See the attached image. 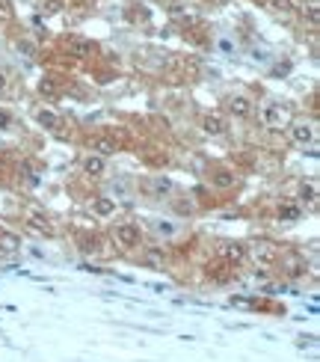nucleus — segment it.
<instances>
[{
  "label": "nucleus",
  "instance_id": "1",
  "mask_svg": "<svg viewBox=\"0 0 320 362\" xmlns=\"http://www.w3.org/2000/svg\"><path fill=\"white\" fill-rule=\"evenodd\" d=\"M261 122L267 125L270 131H282V128H288L294 122V107L291 104H285V101H270V104H264V110H261Z\"/></svg>",
  "mask_w": 320,
  "mask_h": 362
},
{
  "label": "nucleus",
  "instance_id": "2",
  "mask_svg": "<svg viewBox=\"0 0 320 362\" xmlns=\"http://www.w3.org/2000/svg\"><path fill=\"white\" fill-rule=\"evenodd\" d=\"M279 270H282V277H288V279H303L305 277V270H308V265H305V256H300V252H279Z\"/></svg>",
  "mask_w": 320,
  "mask_h": 362
},
{
  "label": "nucleus",
  "instance_id": "3",
  "mask_svg": "<svg viewBox=\"0 0 320 362\" xmlns=\"http://www.w3.org/2000/svg\"><path fill=\"white\" fill-rule=\"evenodd\" d=\"M279 244H273V240H255V244L246 247V256H252L264 268H276V261H279Z\"/></svg>",
  "mask_w": 320,
  "mask_h": 362
},
{
  "label": "nucleus",
  "instance_id": "4",
  "mask_svg": "<svg viewBox=\"0 0 320 362\" xmlns=\"http://www.w3.org/2000/svg\"><path fill=\"white\" fill-rule=\"evenodd\" d=\"M65 51L71 54V57H77V60H86V57H92L95 54V42L92 39H86V36H81V33H71V36H65Z\"/></svg>",
  "mask_w": 320,
  "mask_h": 362
},
{
  "label": "nucleus",
  "instance_id": "5",
  "mask_svg": "<svg viewBox=\"0 0 320 362\" xmlns=\"http://www.w3.org/2000/svg\"><path fill=\"white\" fill-rule=\"evenodd\" d=\"M113 240L119 247H125V249H134V247H140L142 232H140V226H134V223H119L113 229Z\"/></svg>",
  "mask_w": 320,
  "mask_h": 362
},
{
  "label": "nucleus",
  "instance_id": "6",
  "mask_svg": "<svg viewBox=\"0 0 320 362\" xmlns=\"http://www.w3.org/2000/svg\"><path fill=\"white\" fill-rule=\"evenodd\" d=\"M219 252V261H226V265H240V261L246 258V244H237V240H223V244L217 247Z\"/></svg>",
  "mask_w": 320,
  "mask_h": 362
},
{
  "label": "nucleus",
  "instance_id": "7",
  "mask_svg": "<svg viewBox=\"0 0 320 362\" xmlns=\"http://www.w3.org/2000/svg\"><path fill=\"white\" fill-rule=\"evenodd\" d=\"M288 128H291L294 142H300V146H308V142L317 140V128H314V122H308V119H294Z\"/></svg>",
  "mask_w": 320,
  "mask_h": 362
},
{
  "label": "nucleus",
  "instance_id": "8",
  "mask_svg": "<svg viewBox=\"0 0 320 362\" xmlns=\"http://www.w3.org/2000/svg\"><path fill=\"white\" fill-rule=\"evenodd\" d=\"M90 149H92V155H98V158L116 155V151H119V140L113 134H95L90 140Z\"/></svg>",
  "mask_w": 320,
  "mask_h": 362
},
{
  "label": "nucleus",
  "instance_id": "9",
  "mask_svg": "<svg viewBox=\"0 0 320 362\" xmlns=\"http://www.w3.org/2000/svg\"><path fill=\"white\" fill-rule=\"evenodd\" d=\"M226 110H228V116H235V119H246L252 113V101L246 95H228L226 98Z\"/></svg>",
  "mask_w": 320,
  "mask_h": 362
},
{
  "label": "nucleus",
  "instance_id": "10",
  "mask_svg": "<svg viewBox=\"0 0 320 362\" xmlns=\"http://www.w3.org/2000/svg\"><path fill=\"white\" fill-rule=\"evenodd\" d=\"M142 190L149 196H167V193H172V181L167 175H151V179L142 181Z\"/></svg>",
  "mask_w": 320,
  "mask_h": 362
},
{
  "label": "nucleus",
  "instance_id": "11",
  "mask_svg": "<svg viewBox=\"0 0 320 362\" xmlns=\"http://www.w3.org/2000/svg\"><path fill=\"white\" fill-rule=\"evenodd\" d=\"M276 217H279L282 223H296L303 217V205L300 202H282L276 208Z\"/></svg>",
  "mask_w": 320,
  "mask_h": 362
},
{
  "label": "nucleus",
  "instance_id": "12",
  "mask_svg": "<svg viewBox=\"0 0 320 362\" xmlns=\"http://www.w3.org/2000/svg\"><path fill=\"white\" fill-rule=\"evenodd\" d=\"M83 172L90 175V179H101V175L107 172V161H104V158H98V155H92V151H90V155L83 158Z\"/></svg>",
  "mask_w": 320,
  "mask_h": 362
},
{
  "label": "nucleus",
  "instance_id": "13",
  "mask_svg": "<svg viewBox=\"0 0 320 362\" xmlns=\"http://www.w3.org/2000/svg\"><path fill=\"white\" fill-rule=\"evenodd\" d=\"M21 249V238L15 232H6V229H0V256H15Z\"/></svg>",
  "mask_w": 320,
  "mask_h": 362
},
{
  "label": "nucleus",
  "instance_id": "14",
  "mask_svg": "<svg viewBox=\"0 0 320 362\" xmlns=\"http://www.w3.org/2000/svg\"><path fill=\"white\" fill-rule=\"evenodd\" d=\"M36 122L42 128H48V131H57L62 125V119H60V113H53L51 107H39V110H36Z\"/></svg>",
  "mask_w": 320,
  "mask_h": 362
},
{
  "label": "nucleus",
  "instance_id": "15",
  "mask_svg": "<svg viewBox=\"0 0 320 362\" xmlns=\"http://www.w3.org/2000/svg\"><path fill=\"white\" fill-rule=\"evenodd\" d=\"M211 184H214V188H219V190H228V188H235V184H237V175L231 170H214L211 172Z\"/></svg>",
  "mask_w": 320,
  "mask_h": 362
},
{
  "label": "nucleus",
  "instance_id": "16",
  "mask_svg": "<svg viewBox=\"0 0 320 362\" xmlns=\"http://www.w3.org/2000/svg\"><path fill=\"white\" fill-rule=\"evenodd\" d=\"M27 226H30V229H36V232H42V235H48V238H53V235H57V229H53V223L48 220L45 214H30Z\"/></svg>",
  "mask_w": 320,
  "mask_h": 362
},
{
  "label": "nucleus",
  "instance_id": "17",
  "mask_svg": "<svg viewBox=\"0 0 320 362\" xmlns=\"http://www.w3.org/2000/svg\"><path fill=\"white\" fill-rule=\"evenodd\" d=\"M202 131H205V134H211V137H219L226 131V122L217 113H205L202 116Z\"/></svg>",
  "mask_w": 320,
  "mask_h": 362
},
{
  "label": "nucleus",
  "instance_id": "18",
  "mask_svg": "<svg viewBox=\"0 0 320 362\" xmlns=\"http://www.w3.org/2000/svg\"><path fill=\"white\" fill-rule=\"evenodd\" d=\"M92 214H95V217L116 214V202L110 199V196H95V199H92Z\"/></svg>",
  "mask_w": 320,
  "mask_h": 362
},
{
  "label": "nucleus",
  "instance_id": "19",
  "mask_svg": "<svg viewBox=\"0 0 320 362\" xmlns=\"http://www.w3.org/2000/svg\"><path fill=\"white\" fill-rule=\"evenodd\" d=\"M308 205V208H317V184L314 181H308L300 188V205Z\"/></svg>",
  "mask_w": 320,
  "mask_h": 362
},
{
  "label": "nucleus",
  "instance_id": "20",
  "mask_svg": "<svg viewBox=\"0 0 320 362\" xmlns=\"http://www.w3.org/2000/svg\"><path fill=\"white\" fill-rule=\"evenodd\" d=\"M270 6L276 9V13H282V15L294 13V0H270Z\"/></svg>",
  "mask_w": 320,
  "mask_h": 362
},
{
  "label": "nucleus",
  "instance_id": "21",
  "mask_svg": "<svg viewBox=\"0 0 320 362\" xmlns=\"http://www.w3.org/2000/svg\"><path fill=\"white\" fill-rule=\"evenodd\" d=\"M303 15L308 18V24H317V21H320V9H317L314 0H312V3H308V6H303Z\"/></svg>",
  "mask_w": 320,
  "mask_h": 362
},
{
  "label": "nucleus",
  "instance_id": "22",
  "mask_svg": "<svg viewBox=\"0 0 320 362\" xmlns=\"http://www.w3.org/2000/svg\"><path fill=\"white\" fill-rule=\"evenodd\" d=\"M62 9V0H45V3H42V13L45 15H53V13H60Z\"/></svg>",
  "mask_w": 320,
  "mask_h": 362
},
{
  "label": "nucleus",
  "instance_id": "23",
  "mask_svg": "<svg viewBox=\"0 0 320 362\" xmlns=\"http://www.w3.org/2000/svg\"><path fill=\"white\" fill-rule=\"evenodd\" d=\"M12 122H15V119H12V113H9V110H0V128H12Z\"/></svg>",
  "mask_w": 320,
  "mask_h": 362
},
{
  "label": "nucleus",
  "instance_id": "24",
  "mask_svg": "<svg viewBox=\"0 0 320 362\" xmlns=\"http://www.w3.org/2000/svg\"><path fill=\"white\" fill-rule=\"evenodd\" d=\"M6 83H9V78H6V72H0V92L6 90Z\"/></svg>",
  "mask_w": 320,
  "mask_h": 362
}]
</instances>
